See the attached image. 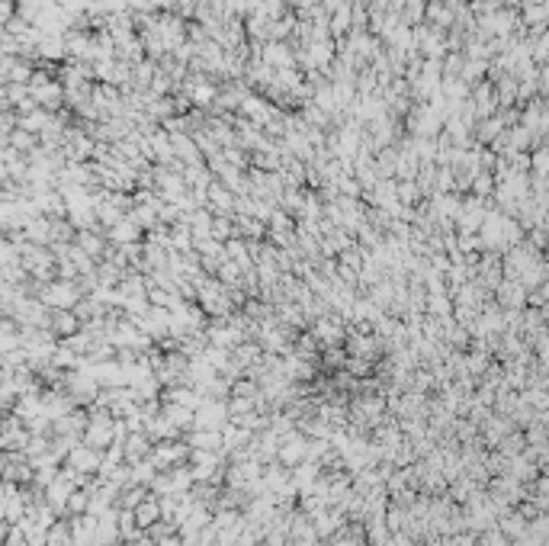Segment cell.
I'll use <instances>...</instances> for the list:
<instances>
[{
    "label": "cell",
    "instance_id": "obj_1",
    "mask_svg": "<svg viewBox=\"0 0 549 546\" xmlns=\"http://www.w3.org/2000/svg\"><path fill=\"white\" fill-rule=\"evenodd\" d=\"M158 514H161V505H158V501L145 498L139 508H135V524H139V527H154Z\"/></svg>",
    "mask_w": 549,
    "mask_h": 546
}]
</instances>
